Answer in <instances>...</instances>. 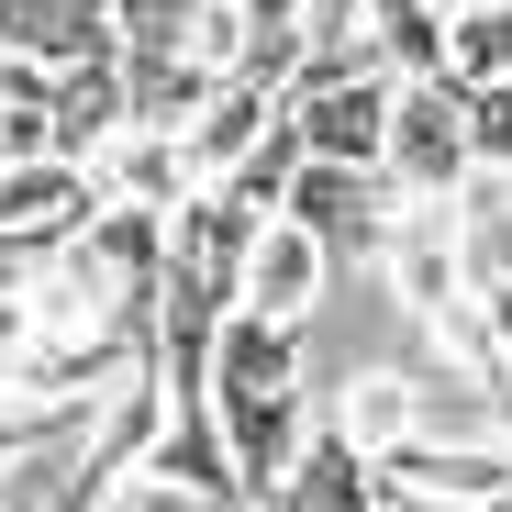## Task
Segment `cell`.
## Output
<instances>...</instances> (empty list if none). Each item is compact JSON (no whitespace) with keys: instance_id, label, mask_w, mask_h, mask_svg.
<instances>
[{"instance_id":"2e32d148","label":"cell","mask_w":512,"mask_h":512,"mask_svg":"<svg viewBox=\"0 0 512 512\" xmlns=\"http://www.w3.org/2000/svg\"><path fill=\"white\" fill-rule=\"evenodd\" d=\"M323 423L346 435L357 457H390V446H412V368H357L346 390L323 401Z\"/></svg>"},{"instance_id":"6da1fadb","label":"cell","mask_w":512,"mask_h":512,"mask_svg":"<svg viewBox=\"0 0 512 512\" xmlns=\"http://www.w3.org/2000/svg\"><path fill=\"white\" fill-rule=\"evenodd\" d=\"M468 179H479L468 90H457V78H401V112H390V190H401V201H457Z\"/></svg>"},{"instance_id":"277c9868","label":"cell","mask_w":512,"mask_h":512,"mask_svg":"<svg viewBox=\"0 0 512 512\" xmlns=\"http://www.w3.org/2000/svg\"><path fill=\"white\" fill-rule=\"evenodd\" d=\"M90 223H101V179H90L78 156L45 145V156H12V167H0V245H12V256L45 268V256L78 245Z\"/></svg>"},{"instance_id":"8fae6325","label":"cell","mask_w":512,"mask_h":512,"mask_svg":"<svg viewBox=\"0 0 512 512\" xmlns=\"http://www.w3.org/2000/svg\"><path fill=\"white\" fill-rule=\"evenodd\" d=\"M0 45L78 67V56H123V23H112V0H0Z\"/></svg>"},{"instance_id":"7a4b0ae2","label":"cell","mask_w":512,"mask_h":512,"mask_svg":"<svg viewBox=\"0 0 512 512\" xmlns=\"http://www.w3.org/2000/svg\"><path fill=\"white\" fill-rule=\"evenodd\" d=\"M279 212H290L301 234H323V256H334V268H379V234H390L401 190H390V167H334V156H301Z\"/></svg>"},{"instance_id":"5bb4252c","label":"cell","mask_w":512,"mask_h":512,"mask_svg":"<svg viewBox=\"0 0 512 512\" xmlns=\"http://www.w3.org/2000/svg\"><path fill=\"white\" fill-rule=\"evenodd\" d=\"M268 134H279V90H268V78H223V90L179 123V145H190L201 179H223V167H234V156H256Z\"/></svg>"},{"instance_id":"3957f363","label":"cell","mask_w":512,"mask_h":512,"mask_svg":"<svg viewBox=\"0 0 512 512\" xmlns=\"http://www.w3.org/2000/svg\"><path fill=\"white\" fill-rule=\"evenodd\" d=\"M390 112H401V67H357L334 90H279V123L301 134V156H334V167H390Z\"/></svg>"},{"instance_id":"9c48e42d","label":"cell","mask_w":512,"mask_h":512,"mask_svg":"<svg viewBox=\"0 0 512 512\" xmlns=\"http://www.w3.org/2000/svg\"><path fill=\"white\" fill-rule=\"evenodd\" d=\"M90 179H101V201H145V212H179V201L201 190V167H190V145H179V134H156V123H123V134L90 156Z\"/></svg>"},{"instance_id":"5b68a950","label":"cell","mask_w":512,"mask_h":512,"mask_svg":"<svg viewBox=\"0 0 512 512\" xmlns=\"http://www.w3.org/2000/svg\"><path fill=\"white\" fill-rule=\"evenodd\" d=\"M379 479H390V490H423V501L512 512V435H468V446L412 435V446H390V457H379Z\"/></svg>"},{"instance_id":"ba28073f","label":"cell","mask_w":512,"mask_h":512,"mask_svg":"<svg viewBox=\"0 0 512 512\" xmlns=\"http://www.w3.org/2000/svg\"><path fill=\"white\" fill-rule=\"evenodd\" d=\"M145 468L156 479H179L201 512H256L245 501V468H234V435H223V412L201 401V412H167L156 423V446H145Z\"/></svg>"},{"instance_id":"603a6c76","label":"cell","mask_w":512,"mask_h":512,"mask_svg":"<svg viewBox=\"0 0 512 512\" xmlns=\"http://www.w3.org/2000/svg\"><path fill=\"white\" fill-rule=\"evenodd\" d=\"M401 512H468V501H423V490H401Z\"/></svg>"},{"instance_id":"ac0fdd59","label":"cell","mask_w":512,"mask_h":512,"mask_svg":"<svg viewBox=\"0 0 512 512\" xmlns=\"http://www.w3.org/2000/svg\"><path fill=\"white\" fill-rule=\"evenodd\" d=\"M446 78H457V90H490V78H512V0L446 12Z\"/></svg>"},{"instance_id":"d6986e66","label":"cell","mask_w":512,"mask_h":512,"mask_svg":"<svg viewBox=\"0 0 512 512\" xmlns=\"http://www.w3.org/2000/svg\"><path fill=\"white\" fill-rule=\"evenodd\" d=\"M468 145H479V167H512V78L468 90Z\"/></svg>"},{"instance_id":"9a60e30c","label":"cell","mask_w":512,"mask_h":512,"mask_svg":"<svg viewBox=\"0 0 512 512\" xmlns=\"http://www.w3.org/2000/svg\"><path fill=\"white\" fill-rule=\"evenodd\" d=\"M123 90H134V123L179 134V123L223 90V67H212V56H190V45H123Z\"/></svg>"},{"instance_id":"30bf717a","label":"cell","mask_w":512,"mask_h":512,"mask_svg":"<svg viewBox=\"0 0 512 512\" xmlns=\"http://www.w3.org/2000/svg\"><path fill=\"white\" fill-rule=\"evenodd\" d=\"M379 490H390V479H379V457H357V446L323 423V435L290 457V479L256 501V512H379Z\"/></svg>"},{"instance_id":"52a82bcc","label":"cell","mask_w":512,"mask_h":512,"mask_svg":"<svg viewBox=\"0 0 512 512\" xmlns=\"http://www.w3.org/2000/svg\"><path fill=\"white\" fill-rule=\"evenodd\" d=\"M334 279H346V268H334V256H323V234H301L290 212L268 223V234H256V256H245V312H268V323H301L312 334V312H323V290Z\"/></svg>"},{"instance_id":"44dd1931","label":"cell","mask_w":512,"mask_h":512,"mask_svg":"<svg viewBox=\"0 0 512 512\" xmlns=\"http://www.w3.org/2000/svg\"><path fill=\"white\" fill-rule=\"evenodd\" d=\"M479 312H490V346L512 357V279H501V290H479Z\"/></svg>"},{"instance_id":"7c38bea8","label":"cell","mask_w":512,"mask_h":512,"mask_svg":"<svg viewBox=\"0 0 512 512\" xmlns=\"http://www.w3.org/2000/svg\"><path fill=\"white\" fill-rule=\"evenodd\" d=\"M134 123V90H123V56H78V67H56V112H45V134H56V156H78L90 167L112 134Z\"/></svg>"},{"instance_id":"cb8c5ba5","label":"cell","mask_w":512,"mask_h":512,"mask_svg":"<svg viewBox=\"0 0 512 512\" xmlns=\"http://www.w3.org/2000/svg\"><path fill=\"white\" fill-rule=\"evenodd\" d=\"M501 435H512V357H501Z\"/></svg>"},{"instance_id":"7402d4cb","label":"cell","mask_w":512,"mask_h":512,"mask_svg":"<svg viewBox=\"0 0 512 512\" xmlns=\"http://www.w3.org/2000/svg\"><path fill=\"white\" fill-rule=\"evenodd\" d=\"M0 512H56V501H34V490H0Z\"/></svg>"},{"instance_id":"e0dca14e","label":"cell","mask_w":512,"mask_h":512,"mask_svg":"<svg viewBox=\"0 0 512 512\" xmlns=\"http://www.w3.org/2000/svg\"><path fill=\"white\" fill-rule=\"evenodd\" d=\"M368 45L401 78H446V0H368Z\"/></svg>"},{"instance_id":"d4e9b609","label":"cell","mask_w":512,"mask_h":512,"mask_svg":"<svg viewBox=\"0 0 512 512\" xmlns=\"http://www.w3.org/2000/svg\"><path fill=\"white\" fill-rule=\"evenodd\" d=\"M12 156H23V145H12V134H0V167H12Z\"/></svg>"},{"instance_id":"4fadbf2b","label":"cell","mask_w":512,"mask_h":512,"mask_svg":"<svg viewBox=\"0 0 512 512\" xmlns=\"http://www.w3.org/2000/svg\"><path fill=\"white\" fill-rule=\"evenodd\" d=\"M301 379V323H268V312H223L212 334V401H245V390H290Z\"/></svg>"},{"instance_id":"ffe728a7","label":"cell","mask_w":512,"mask_h":512,"mask_svg":"<svg viewBox=\"0 0 512 512\" xmlns=\"http://www.w3.org/2000/svg\"><path fill=\"white\" fill-rule=\"evenodd\" d=\"M101 512H201V501H190L179 479H156V468H134V479H123V490H112Z\"/></svg>"},{"instance_id":"8992f818","label":"cell","mask_w":512,"mask_h":512,"mask_svg":"<svg viewBox=\"0 0 512 512\" xmlns=\"http://www.w3.org/2000/svg\"><path fill=\"white\" fill-rule=\"evenodd\" d=\"M223 412V435H234V468H245V501H268L290 479V457L323 435V401L290 379V390H245V401H212Z\"/></svg>"}]
</instances>
